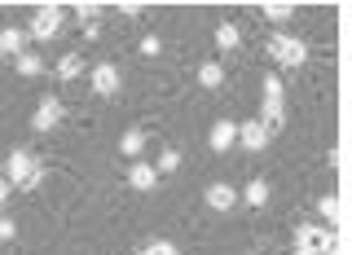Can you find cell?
Wrapping results in <instances>:
<instances>
[{"label":"cell","mask_w":352,"mask_h":255,"mask_svg":"<svg viewBox=\"0 0 352 255\" xmlns=\"http://www.w3.org/2000/svg\"><path fill=\"white\" fill-rule=\"evenodd\" d=\"M146 141H150L146 132H141V128H132V132H124V137H119V150H124L128 159H137V154L146 150Z\"/></svg>","instance_id":"cell-15"},{"label":"cell","mask_w":352,"mask_h":255,"mask_svg":"<svg viewBox=\"0 0 352 255\" xmlns=\"http://www.w3.org/2000/svg\"><path fill=\"white\" fill-rule=\"evenodd\" d=\"M295 247L317 251V255H335V234H330V229H317L313 220H304V225H295Z\"/></svg>","instance_id":"cell-4"},{"label":"cell","mask_w":352,"mask_h":255,"mask_svg":"<svg viewBox=\"0 0 352 255\" xmlns=\"http://www.w3.org/2000/svg\"><path fill=\"white\" fill-rule=\"evenodd\" d=\"M216 44H220V49H238V44H242V31L234 27V22H220V27H216Z\"/></svg>","instance_id":"cell-17"},{"label":"cell","mask_w":352,"mask_h":255,"mask_svg":"<svg viewBox=\"0 0 352 255\" xmlns=\"http://www.w3.org/2000/svg\"><path fill=\"white\" fill-rule=\"evenodd\" d=\"M198 84H203V88H220V84H225V66H220V62H203V66H198Z\"/></svg>","instance_id":"cell-16"},{"label":"cell","mask_w":352,"mask_h":255,"mask_svg":"<svg viewBox=\"0 0 352 255\" xmlns=\"http://www.w3.org/2000/svg\"><path fill=\"white\" fill-rule=\"evenodd\" d=\"M62 18H66L62 5H40L36 18H31V27H27V40H36V44L58 40V36H62Z\"/></svg>","instance_id":"cell-2"},{"label":"cell","mask_w":352,"mask_h":255,"mask_svg":"<svg viewBox=\"0 0 352 255\" xmlns=\"http://www.w3.org/2000/svg\"><path fill=\"white\" fill-rule=\"evenodd\" d=\"M62 115H66L62 97H40L36 110H31V132H53L62 124Z\"/></svg>","instance_id":"cell-5"},{"label":"cell","mask_w":352,"mask_h":255,"mask_svg":"<svg viewBox=\"0 0 352 255\" xmlns=\"http://www.w3.org/2000/svg\"><path fill=\"white\" fill-rule=\"evenodd\" d=\"M317 212H322V220H330V225H339V198L326 194L322 203H317Z\"/></svg>","instance_id":"cell-21"},{"label":"cell","mask_w":352,"mask_h":255,"mask_svg":"<svg viewBox=\"0 0 352 255\" xmlns=\"http://www.w3.org/2000/svg\"><path fill=\"white\" fill-rule=\"evenodd\" d=\"M5 198H9V181H5V172H0V207H5Z\"/></svg>","instance_id":"cell-26"},{"label":"cell","mask_w":352,"mask_h":255,"mask_svg":"<svg viewBox=\"0 0 352 255\" xmlns=\"http://www.w3.org/2000/svg\"><path fill=\"white\" fill-rule=\"evenodd\" d=\"M53 71H58V80L71 84V80H80V75H84V58H80V53H62Z\"/></svg>","instance_id":"cell-14"},{"label":"cell","mask_w":352,"mask_h":255,"mask_svg":"<svg viewBox=\"0 0 352 255\" xmlns=\"http://www.w3.org/2000/svg\"><path fill=\"white\" fill-rule=\"evenodd\" d=\"M234 146H238V124H234V119H216L212 132H207V150L225 154V150H234Z\"/></svg>","instance_id":"cell-6"},{"label":"cell","mask_w":352,"mask_h":255,"mask_svg":"<svg viewBox=\"0 0 352 255\" xmlns=\"http://www.w3.org/2000/svg\"><path fill=\"white\" fill-rule=\"evenodd\" d=\"M247 255H256V251H247Z\"/></svg>","instance_id":"cell-28"},{"label":"cell","mask_w":352,"mask_h":255,"mask_svg":"<svg viewBox=\"0 0 352 255\" xmlns=\"http://www.w3.org/2000/svg\"><path fill=\"white\" fill-rule=\"evenodd\" d=\"M264 106H282V75L278 71L264 75Z\"/></svg>","instance_id":"cell-19"},{"label":"cell","mask_w":352,"mask_h":255,"mask_svg":"<svg viewBox=\"0 0 352 255\" xmlns=\"http://www.w3.org/2000/svg\"><path fill=\"white\" fill-rule=\"evenodd\" d=\"M260 128H264V137H282V128H286V106H264L260 110Z\"/></svg>","instance_id":"cell-13"},{"label":"cell","mask_w":352,"mask_h":255,"mask_svg":"<svg viewBox=\"0 0 352 255\" xmlns=\"http://www.w3.org/2000/svg\"><path fill=\"white\" fill-rule=\"evenodd\" d=\"M295 255H317V251H304V247H295Z\"/></svg>","instance_id":"cell-27"},{"label":"cell","mask_w":352,"mask_h":255,"mask_svg":"<svg viewBox=\"0 0 352 255\" xmlns=\"http://www.w3.org/2000/svg\"><path fill=\"white\" fill-rule=\"evenodd\" d=\"M141 255H181L172 247V242H146V247H141Z\"/></svg>","instance_id":"cell-23"},{"label":"cell","mask_w":352,"mask_h":255,"mask_svg":"<svg viewBox=\"0 0 352 255\" xmlns=\"http://www.w3.org/2000/svg\"><path fill=\"white\" fill-rule=\"evenodd\" d=\"M14 234H18V225L9 216H0V242H14Z\"/></svg>","instance_id":"cell-25"},{"label":"cell","mask_w":352,"mask_h":255,"mask_svg":"<svg viewBox=\"0 0 352 255\" xmlns=\"http://www.w3.org/2000/svg\"><path fill=\"white\" fill-rule=\"evenodd\" d=\"M269 58L278 66H304L308 62V44L300 36H282V31H278V36L269 40Z\"/></svg>","instance_id":"cell-3"},{"label":"cell","mask_w":352,"mask_h":255,"mask_svg":"<svg viewBox=\"0 0 352 255\" xmlns=\"http://www.w3.org/2000/svg\"><path fill=\"white\" fill-rule=\"evenodd\" d=\"M238 146L242 150H269V137H264V128H260V119H247V124H238Z\"/></svg>","instance_id":"cell-9"},{"label":"cell","mask_w":352,"mask_h":255,"mask_svg":"<svg viewBox=\"0 0 352 255\" xmlns=\"http://www.w3.org/2000/svg\"><path fill=\"white\" fill-rule=\"evenodd\" d=\"M291 14H295V5H286V0L282 5H264V18H273V22H286Z\"/></svg>","instance_id":"cell-22"},{"label":"cell","mask_w":352,"mask_h":255,"mask_svg":"<svg viewBox=\"0 0 352 255\" xmlns=\"http://www.w3.org/2000/svg\"><path fill=\"white\" fill-rule=\"evenodd\" d=\"M88 80H93V93L97 97H115L119 93V66L115 62H97Z\"/></svg>","instance_id":"cell-7"},{"label":"cell","mask_w":352,"mask_h":255,"mask_svg":"<svg viewBox=\"0 0 352 255\" xmlns=\"http://www.w3.org/2000/svg\"><path fill=\"white\" fill-rule=\"evenodd\" d=\"M207 207H212V212H234V207H238V190L225 185V181L207 185Z\"/></svg>","instance_id":"cell-8"},{"label":"cell","mask_w":352,"mask_h":255,"mask_svg":"<svg viewBox=\"0 0 352 255\" xmlns=\"http://www.w3.org/2000/svg\"><path fill=\"white\" fill-rule=\"evenodd\" d=\"M159 53H163V40L159 36H146V40H141V58H159Z\"/></svg>","instance_id":"cell-24"},{"label":"cell","mask_w":352,"mask_h":255,"mask_svg":"<svg viewBox=\"0 0 352 255\" xmlns=\"http://www.w3.org/2000/svg\"><path fill=\"white\" fill-rule=\"evenodd\" d=\"M18 53H27V31H22V27H5V31H0V58H18Z\"/></svg>","instance_id":"cell-12"},{"label":"cell","mask_w":352,"mask_h":255,"mask_svg":"<svg viewBox=\"0 0 352 255\" xmlns=\"http://www.w3.org/2000/svg\"><path fill=\"white\" fill-rule=\"evenodd\" d=\"M176 168H181V150H176V146H168V150H163L159 154V163H154V172H176Z\"/></svg>","instance_id":"cell-20"},{"label":"cell","mask_w":352,"mask_h":255,"mask_svg":"<svg viewBox=\"0 0 352 255\" xmlns=\"http://www.w3.org/2000/svg\"><path fill=\"white\" fill-rule=\"evenodd\" d=\"M128 185H132V190H141V194H150L154 190V185H159V172H154V163H132V168H128Z\"/></svg>","instance_id":"cell-10"},{"label":"cell","mask_w":352,"mask_h":255,"mask_svg":"<svg viewBox=\"0 0 352 255\" xmlns=\"http://www.w3.org/2000/svg\"><path fill=\"white\" fill-rule=\"evenodd\" d=\"M5 181L9 185H22V190H36V185H40V163L31 159V150H9Z\"/></svg>","instance_id":"cell-1"},{"label":"cell","mask_w":352,"mask_h":255,"mask_svg":"<svg viewBox=\"0 0 352 255\" xmlns=\"http://www.w3.org/2000/svg\"><path fill=\"white\" fill-rule=\"evenodd\" d=\"M238 203H247V212H260L264 203H269V181L256 176V181H247V190L238 194Z\"/></svg>","instance_id":"cell-11"},{"label":"cell","mask_w":352,"mask_h":255,"mask_svg":"<svg viewBox=\"0 0 352 255\" xmlns=\"http://www.w3.org/2000/svg\"><path fill=\"white\" fill-rule=\"evenodd\" d=\"M14 66H18V75H27V80H31V75H40L44 71V62H40V53H18V58H14Z\"/></svg>","instance_id":"cell-18"}]
</instances>
